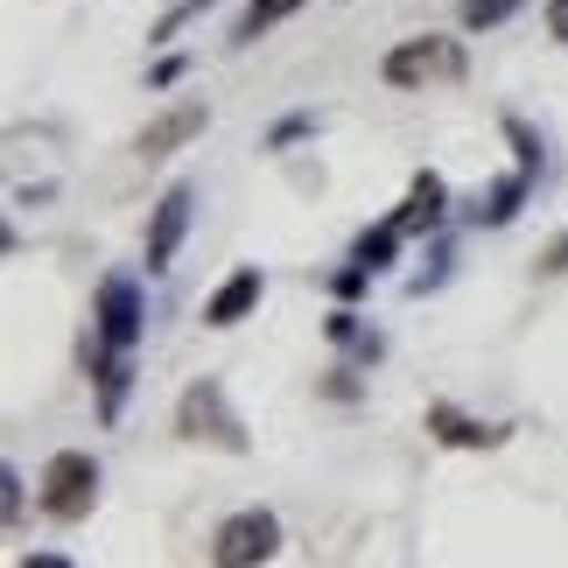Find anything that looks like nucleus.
<instances>
[{"label": "nucleus", "instance_id": "obj_14", "mask_svg": "<svg viewBox=\"0 0 568 568\" xmlns=\"http://www.w3.org/2000/svg\"><path fill=\"white\" fill-rule=\"evenodd\" d=\"M513 14H519V0H464V29H498Z\"/></svg>", "mask_w": 568, "mask_h": 568}, {"label": "nucleus", "instance_id": "obj_5", "mask_svg": "<svg viewBox=\"0 0 568 568\" xmlns=\"http://www.w3.org/2000/svg\"><path fill=\"white\" fill-rule=\"evenodd\" d=\"M148 331V316H141V288L126 274H105L99 281V344L105 352H134Z\"/></svg>", "mask_w": 568, "mask_h": 568}, {"label": "nucleus", "instance_id": "obj_1", "mask_svg": "<svg viewBox=\"0 0 568 568\" xmlns=\"http://www.w3.org/2000/svg\"><path fill=\"white\" fill-rule=\"evenodd\" d=\"M176 435H190V443H217V449H246V428H239V414L225 407V386L217 379H196L183 400H176Z\"/></svg>", "mask_w": 568, "mask_h": 568}, {"label": "nucleus", "instance_id": "obj_16", "mask_svg": "<svg viewBox=\"0 0 568 568\" xmlns=\"http://www.w3.org/2000/svg\"><path fill=\"white\" fill-rule=\"evenodd\" d=\"M548 36L568 42V0H548Z\"/></svg>", "mask_w": 568, "mask_h": 568}, {"label": "nucleus", "instance_id": "obj_9", "mask_svg": "<svg viewBox=\"0 0 568 568\" xmlns=\"http://www.w3.org/2000/svg\"><path fill=\"white\" fill-rule=\"evenodd\" d=\"M260 288H267V281H260V267H239L225 288L204 302V323H211V331H232V323H246L253 302H260Z\"/></svg>", "mask_w": 568, "mask_h": 568}, {"label": "nucleus", "instance_id": "obj_6", "mask_svg": "<svg viewBox=\"0 0 568 568\" xmlns=\"http://www.w3.org/2000/svg\"><path fill=\"white\" fill-rule=\"evenodd\" d=\"M190 204H196V190H190V183H169V190H162L155 217H148V274H162L169 260H176L183 232H190Z\"/></svg>", "mask_w": 568, "mask_h": 568}, {"label": "nucleus", "instance_id": "obj_3", "mask_svg": "<svg viewBox=\"0 0 568 568\" xmlns=\"http://www.w3.org/2000/svg\"><path fill=\"white\" fill-rule=\"evenodd\" d=\"M274 548H281V519L253 506V513H232L225 527H217L211 561L217 568H260V561H274Z\"/></svg>", "mask_w": 568, "mask_h": 568}, {"label": "nucleus", "instance_id": "obj_12", "mask_svg": "<svg viewBox=\"0 0 568 568\" xmlns=\"http://www.w3.org/2000/svg\"><path fill=\"white\" fill-rule=\"evenodd\" d=\"M393 253H400V225H379V232H365L358 246H352V260L365 274H379V267H393Z\"/></svg>", "mask_w": 568, "mask_h": 568}, {"label": "nucleus", "instance_id": "obj_13", "mask_svg": "<svg viewBox=\"0 0 568 568\" xmlns=\"http://www.w3.org/2000/svg\"><path fill=\"white\" fill-rule=\"evenodd\" d=\"M519 196H527V176H513V183H498V190L485 196V211H477V217H485V225H506V217L519 211Z\"/></svg>", "mask_w": 568, "mask_h": 568}, {"label": "nucleus", "instance_id": "obj_8", "mask_svg": "<svg viewBox=\"0 0 568 568\" xmlns=\"http://www.w3.org/2000/svg\"><path fill=\"white\" fill-rule=\"evenodd\" d=\"M428 435H435V443H449V449H498V443H506V428H498V422H470V414H456L449 400L428 407Z\"/></svg>", "mask_w": 568, "mask_h": 568}, {"label": "nucleus", "instance_id": "obj_7", "mask_svg": "<svg viewBox=\"0 0 568 568\" xmlns=\"http://www.w3.org/2000/svg\"><path fill=\"white\" fill-rule=\"evenodd\" d=\"M204 126H211V105H169V113H155V120H148L141 126V141H134V155H148V162H162V155H176V148L183 141H196V134H204Z\"/></svg>", "mask_w": 568, "mask_h": 568}, {"label": "nucleus", "instance_id": "obj_15", "mask_svg": "<svg viewBox=\"0 0 568 568\" xmlns=\"http://www.w3.org/2000/svg\"><path fill=\"white\" fill-rule=\"evenodd\" d=\"M534 267H540V274H568V232H561V239H555V246H548V253H540V260H534Z\"/></svg>", "mask_w": 568, "mask_h": 568}, {"label": "nucleus", "instance_id": "obj_4", "mask_svg": "<svg viewBox=\"0 0 568 568\" xmlns=\"http://www.w3.org/2000/svg\"><path fill=\"white\" fill-rule=\"evenodd\" d=\"M428 78H464V50L443 42V36H414L386 57V84H400V92H414V84H428Z\"/></svg>", "mask_w": 568, "mask_h": 568}, {"label": "nucleus", "instance_id": "obj_10", "mask_svg": "<svg viewBox=\"0 0 568 568\" xmlns=\"http://www.w3.org/2000/svg\"><path fill=\"white\" fill-rule=\"evenodd\" d=\"M443 204H449L443 176H414V190H407V204H400V217H393V225H400V232H428L435 217H443Z\"/></svg>", "mask_w": 568, "mask_h": 568}, {"label": "nucleus", "instance_id": "obj_2", "mask_svg": "<svg viewBox=\"0 0 568 568\" xmlns=\"http://www.w3.org/2000/svg\"><path fill=\"white\" fill-rule=\"evenodd\" d=\"M99 498V464L84 449H57L50 464H42V513L57 519H84Z\"/></svg>", "mask_w": 568, "mask_h": 568}, {"label": "nucleus", "instance_id": "obj_11", "mask_svg": "<svg viewBox=\"0 0 568 568\" xmlns=\"http://www.w3.org/2000/svg\"><path fill=\"white\" fill-rule=\"evenodd\" d=\"M295 8H310V0H246V14H239V29H232V42H260L267 29H281Z\"/></svg>", "mask_w": 568, "mask_h": 568}, {"label": "nucleus", "instance_id": "obj_17", "mask_svg": "<svg viewBox=\"0 0 568 568\" xmlns=\"http://www.w3.org/2000/svg\"><path fill=\"white\" fill-rule=\"evenodd\" d=\"M21 568H71V561H63V555H29Z\"/></svg>", "mask_w": 568, "mask_h": 568}]
</instances>
